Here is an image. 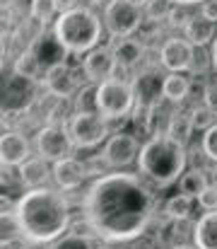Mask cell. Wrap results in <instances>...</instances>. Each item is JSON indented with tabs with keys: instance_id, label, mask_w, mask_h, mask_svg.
Returning a JSON list of instances; mask_svg holds the SVG:
<instances>
[{
	"instance_id": "obj_29",
	"label": "cell",
	"mask_w": 217,
	"mask_h": 249,
	"mask_svg": "<svg viewBox=\"0 0 217 249\" xmlns=\"http://www.w3.org/2000/svg\"><path fill=\"white\" fill-rule=\"evenodd\" d=\"M215 116H217V111L215 109H210L205 102L198 104L196 109H191V119H193V126H196L198 131H208L210 126H215L217 124Z\"/></svg>"
},
{
	"instance_id": "obj_26",
	"label": "cell",
	"mask_w": 217,
	"mask_h": 249,
	"mask_svg": "<svg viewBox=\"0 0 217 249\" xmlns=\"http://www.w3.org/2000/svg\"><path fill=\"white\" fill-rule=\"evenodd\" d=\"M191 211H193V198L186 196V194H181V191L164 203V213L171 220H186L191 215Z\"/></svg>"
},
{
	"instance_id": "obj_37",
	"label": "cell",
	"mask_w": 217,
	"mask_h": 249,
	"mask_svg": "<svg viewBox=\"0 0 217 249\" xmlns=\"http://www.w3.org/2000/svg\"><path fill=\"white\" fill-rule=\"evenodd\" d=\"M133 249H152V242H147L145 237H138V240H135V247H133Z\"/></svg>"
},
{
	"instance_id": "obj_40",
	"label": "cell",
	"mask_w": 217,
	"mask_h": 249,
	"mask_svg": "<svg viewBox=\"0 0 217 249\" xmlns=\"http://www.w3.org/2000/svg\"><path fill=\"white\" fill-rule=\"evenodd\" d=\"M174 249H198L196 245H179V247H174Z\"/></svg>"
},
{
	"instance_id": "obj_31",
	"label": "cell",
	"mask_w": 217,
	"mask_h": 249,
	"mask_svg": "<svg viewBox=\"0 0 217 249\" xmlns=\"http://www.w3.org/2000/svg\"><path fill=\"white\" fill-rule=\"evenodd\" d=\"M188 10V5H171V10H169V17H167V22L171 24V27H186V22L191 19V12H186Z\"/></svg>"
},
{
	"instance_id": "obj_18",
	"label": "cell",
	"mask_w": 217,
	"mask_h": 249,
	"mask_svg": "<svg viewBox=\"0 0 217 249\" xmlns=\"http://www.w3.org/2000/svg\"><path fill=\"white\" fill-rule=\"evenodd\" d=\"M184 34H186V39H188L196 49L213 46V41H215V36H217V22L208 19L203 12H196V15H191V19L186 22Z\"/></svg>"
},
{
	"instance_id": "obj_34",
	"label": "cell",
	"mask_w": 217,
	"mask_h": 249,
	"mask_svg": "<svg viewBox=\"0 0 217 249\" xmlns=\"http://www.w3.org/2000/svg\"><path fill=\"white\" fill-rule=\"evenodd\" d=\"M97 0H56L58 5V12H66V10H72V7H80V5H94Z\"/></svg>"
},
{
	"instance_id": "obj_8",
	"label": "cell",
	"mask_w": 217,
	"mask_h": 249,
	"mask_svg": "<svg viewBox=\"0 0 217 249\" xmlns=\"http://www.w3.org/2000/svg\"><path fill=\"white\" fill-rule=\"evenodd\" d=\"M133 94H135V111L133 116L150 121V114L162 104L164 99V75L157 73L154 68H143L133 80Z\"/></svg>"
},
{
	"instance_id": "obj_13",
	"label": "cell",
	"mask_w": 217,
	"mask_h": 249,
	"mask_svg": "<svg viewBox=\"0 0 217 249\" xmlns=\"http://www.w3.org/2000/svg\"><path fill=\"white\" fill-rule=\"evenodd\" d=\"M116 68H118V63H116L111 46H97L89 53H84V58H82V75L92 85H101L104 80L114 78Z\"/></svg>"
},
{
	"instance_id": "obj_3",
	"label": "cell",
	"mask_w": 217,
	"mask_h": 249,
	"mask_svg": "<svg viewBox=\"0 0 217 249\" xmlns=\"http://www.w3.org/2000/svg\"><path fill=\"white\" fill-rule=\"evenodd\" d=\"M186 145L167 131H159L143 143L138 155V169L145 179L164 189L181 179V174L186 172Z\"/></svg>"
},
{
	"instance_id": "obj_19",
	"label": "cell",
	"mask_w": 217,
	"mask_h": 249,
	"mask_svg": "<svg viewBox=\"0 0 217 249\" xmlns=\"http://www.w3.org/2000/svg\"><path fill=\"white\" fill-rule=\"evenodd\" d=\"M32 145L24 133L19 131H5L2 133V167H19L32 155Z\"/></svg>"
},
{
	"instance_id": "obj_20",
	"label": "cell",
	"mask_w": 217,
	"mask_h": 249,
	"mask_svg": "<svg viewBox=\"0 0 217 249\" xmlns=\"http://www.w3.org/2000/svg\"><path fill=\"white\" fill-rule=\"evenodd\" d=\"M114 56L118 68H135L145 58V41L135 39V36H123V39H114L111 44Z\"/></svg>"
},
{
	"instance_id": "obj_21",
	"label": "cell",
	"mask_w": 217,
	"mask_h": 249,
	"mask_svg": "<svg viewBox=\"0 0 217 249\" xmlns=\"http://www.w3.org/2000/svg\"><path fill=\"white\" fill-rule=\"evenodd\" d=\"M193 245L198 249H217V211H205L196 220Z\"/></svg>"
},
{
	"instance_id": "obj_24",
	"label": "cell",
	"mask_w": 217,
	"mask_h": 249,
	"mask_svg": "<svg viewBox=\"0 0 217 249\" xmlns=\"http://www.w3.org/2000/svg\"><path fill=\"white\" fill-rule=\"evenodd\" d=\"M196 126H193V119H191V111H176L169 116V124H167V133L174 136L179 143H188L191 136H193Z\"/></svg>"
},
{
	"instance_id": "obj_23",
	"label": "cell",
	"mask_w": 217,
	"mask_h": 249,
	"mask_svg": "<svg viewBox=\"0 0 217 249\" xmlns=\"http://www.w3.org/2000/svg\"><path fill=\"white\" fill-rule=\"evenodd\" d=\"M191 94V80L184 73H167L164 75V99L171 104H181Z\"/></svg>"
},
{
	"instance_id": "obj_39",
	"label": "cell",
	"mask_w": 217,
	"mask_h": 249,
	"mask_svg": "<svg viewBox=\"0 0 217 249\" xmlns=\"http://www.w3.org/2000/svg\"><path fill=\"white\" fill-rule=\"evenodd\" d=\"M128 2H133V5H138V7H147V5H150V2H152V0H128Z\"/></svg>"
},
{
	"instance_id": "obj_2",
	"label": "cell",
	"mask_w": 217,
	"mask_h": 249,
	"mask_svg": "<svg viewBox=\"0 0 217 249\" xmlns=\"http://www.w3.org/2000/svg\"><path fill=\"white\" fill-rule=\"evenodd\" d=\"M12 215L19 225L22 237L34 245L56 242L70 228V203L63 191L51 186L27 189L17 198Z\"/></svg>"
},
{
	"instance_id": "obj_9",
	"label": "cell",
	"mask_w": 217,
	"mask_h": 249,
	"mask_svg": "<svg viewBox=\"0 0 217 249\" xmlns=\"http://www.w3.org/2000/svg\"><path fill=\"white\" fill-rule=\"evenodd\" d=\"M72 148H75V143L70 138V131L63 128V126H53L51 124V126H44V128H39L34 133V150H36V155H41L51 165L63 160V158H70Z\"/></svg>"
},
{
	"instance_id": "obj_7",
	"label": "cell",
	"mask_w": 217,
	"mask_h": 249,
	"mask_svg": "<svg viewBox=\"0 0 217 249\" xmlns=\"http://www.w3.org/2000/svg\"><path fill=\"white\" fill-rule=\"evenodd\" d=\"M101 19H104V29L114 39H123V36H133L135 32H140L145 22V12L143 7H138L128 0H109Z\"/></svg>"
},
{
	"instance_id": "obj_11",
	"label": "cell",
	"mask_w": 217,
	"mask_h": 249,
	"mask_svg": "<svg viewBox=\"0 0 217 249\" xmlns=\"http://www.w3.org/2000/svg\"><path fill=\"white\" fill-rule=\"evenodd\" d=\"M36 99V80L32 78H24L19 73H12L7 80H5V94H2V109H5V116H15V114H22L27 111Z\"/></svg>"
},
{
	"instance_id": "obj_38",
	"label": "cell",
	"mask_w": 217,
	"mask_h": 249,
	"mask_svg": "<svg viewBox=\"0 0 217 249\" xmlns=\"http://www.w3.org/2000/svg\"><path fill=\"white\" fill-rule=\"evenodd\" d=\"M171 2H176V5H200V2H205V0H171Z\"/></svg>"
},
{
	"instance_id": "obj_32",
	"label": "cell",
	"mask_w": 217,
	"mask_h": 249,
	"mask_svg": "<svg viewBox=\"0 0 217 249\" xmlns=\"http://www.w3.org/2000/svg\"><path fill=\"white\" fill-rule=\"evenodd\" d=\"M198 203L203 211H217V184H210L200 196H198Z\"/></svg>"
},
{
	"instance_id": "obj_12",
	"label": "cell",
	"mask_w": 217,
	"mask_h": 249,
	"mask_svg": "<svg viewBox=\"0 0 217 249\" xmlns=\"http://www.w3.org/2000/svg\"><path fill=\"white\" fill-rule=\"evenodd\" d=\"M196 51L186 36H169L159 49V63L167 73H186L196 61Z\"/></svg>"
},
{
	"instance_id": "obj_4",
	"label": "cell",
	"mask_w": 217,
	"mask_h": 249,
	"mask_svg": "<svg viewBox=\"0 0 217 249\" xmlns=\"http://www.w3.org/2000/svg\"><path fill=\"white\" fill-rule=\"evenodd\" d=\"M53 34L70 53L84 56L99 46L104 34V19H99V15L89 5H80L56 17Z\"/></svg>"
},
{
	"instance_id": "obj_22",
	"label": "cell",
	"mask_w": 217,
	"mask_h": 249,
	"mask_svg": "<svg viewBox=\"0 0 217 249\" xmlns=\"http://www.w3.org/2000/svg\"><path fill=\"white\" fill-rule=\"evenodd\" d=\"M208 186H210V181H208V172L200 169V167L186 169V172L181 174V179H179V191L186 194V196H191V198H198Z\"/></svg>"
},
{
	"instance_id": "obj_16",
	"label": "cell",
	"mask_w": 217,
	"mask_h": 249,
	"mask_svg": "<svg viewBox=\"0 0 217 249\" xmlns=\"http://www.w3.org/2000/svg\"><path fill=\"white\" fill-rule=\"evenodd\" d=\"M51 167H53V181H56V186L61 191L77 189L87 179V174H89L87 165L80 162V160H75V158H63V160L53 162Z\"/></svg>"
},
{
	"instance_id": "obj_35",
	"label": "cell",
	"mask_w": 217,
	"mask_h": 249,
	"mask_svg": "<svg viewBox=\"0 0 217 249\" xmlns=\"http://www.w3.org/2000/svg\"><path fill=\"white\" fill-rule=\"evenodd\" d=\"M198 12H203L208 19L217 22V0H205V2H200V10H198Z\"/></svg>"
},
{
	"instance_id": "obj_27",
	"label": "cell",
	"mask_w": 217,
	"mask_h": 249,
	"mask_svg": "<svg viewBox=\"0 0 217 249\" xmlns=\"http://www.w3.org/2000/svg\"><path fill=\"white\" fill-rule=\"evenodd\" d=\"M29 12H32V17H34L41 27H44V24H49V22H56V17L61 15V12H58L56 0H32Z\"/></svg>"
},
{
	"instance_id": "obj_6",
	"label": "cell",
	"mask_w": 217,
	"mask_h": 249,
	"mask_svg": "<svg viewBox=\"0 0 217 249\" xmlns=\"http://www.w3.org/2000/svg\"><path fill=\"white\" fill-rule=\"evenodd\" d=\"M109 119H104L99 111H72L68 121V131L75 148H99L109 141Z\"/></svg>"
},
{
	"instance_id": "obj_36",
	"label": "cell",
	"mask_w": 217,
	"mask_h": 249,
	"mask_svg": "<svg viewBox=\"0 0 217 249\" xmlns=\"http://www.w3.org/2000/svg\"><path fill=\"white\" fill-rule=\"evenodd\" d=\"M210 61H213V71L217 73V36L213 41V46H210Z\"/></svg>"
},
{
	"instance_id": "obj_5",
	"label": "cell",
	"mask_w": 217,
	"mask_h": 249,
	"mask_svg": "<svg viewBox=\"0 0 217 249\" xmlns=\"http://www.w3.org/2000/svg\"><path fill=\"white\" fill-rule=\"evenodd\" d=\"M97 111L109 121L131 116L135 111L133 85L123 78H116V75L97 85Z\"/></svg>"
},
{
	"instance_id": "obj_10",
	"label": "cell",
	"mask_w": 217,
	"mask_h": 249,
	"mask_svg": "<svg viewBox=\"0 0 217 249\" xmlns=\"http://www.w3.org/2000/svg\"><path fill=\"white\" fill-rule=\"evenodd\" d=\"M140 148L143 145H138L135 136H131V133H111L109 141L101 148V162L106 167H111V169H126L133 162H138Z\"/></svg>"
},
{
	"instance_id": "obj_15",
	"label": "cell",
	"mask_w": 217,
	"mask_h": 249,
	"mask_svg": "<svg viewBox=\"0 0 217 249\" xmlns=\"http://www.w3.org/2000/svg\"><path fill=\"white\" fill-rule=\"evenodd\" d=\"M44 85H46V89H49L53 97H58V99H70V97H75V94L80 92L77 73H75V68H70L68 63L51 68V71L44 75Z\"/></svg>"
},
{
	"instance_id": "obj_28",
	"label": "cell",
	"mask_w": 217,
	"mask_h": 249,
	"mask_svg": "<svg viewBox=\"0 0 217 249\" xmlns=\"http://www.w3.org/2000/svg\"><path fill=\"white\" fill-rule=\"evenodd\" d=\"M15 73H19V75H24V78H32V80H36L39 75H44L39 61L34 58V53H32L29 49L19 53V58H17V63H15Z\"/></svg>"
},
{
	"instance_id": "obj_17",
	"label": "cell",
	"mask_w": 217,
	"mask_h": 249,
	"mask_svg": "<svg viewBox=\"0 0 217 249\" xmlns=\"http://www.w3.org/2000/svg\"><path fill=\"white\" fill-rule=\"evenodd\" d=\"M17 179L27 189H39V186H46L49 179H53V167H49V160L36 155L17 167Z\"/></svg>"
},
{
	"instance_id": "obj_14",
	"label": "cell",
	"mask_w": 217,
	"mask_h": 249,
	"mask_svg": "<svg viewBox=\"0 0 217 249\" xmlns=\"http://www.w3.org/2000/svg\"><path fill=\"white\" fill-rule=\"evenodd\" d=\"M29 51H32V53H34V58L39 61V66H41L44 75H46L51 68L68 63V56H70V51L58 41V36L53 34V29H51V32H41V34L32 41Z\"/></svg>"
},
{
	"instance_id": "obj_33",
	"label": "cell",
	"mask_w": 217,
	"mask_h": 249,
	"mask_svg": "<svg viewBox=\"0 0 217 249\" xmlns=\"http://www.w3.org/2000/svg\"><path fill=\"white\" fill-rule=\"evenodd\" d=\"M203 102H205L210 109L217 111V80L205 85V89H203Z\"/></svg>"
},
{
	"instance_id": "obj_30",
	"label": "cell",
	"mask_w": 217,
	"mask_h": 249,
	"mask_svg": "<svg viewBox=\"0 0 217 249\" xmlns=\"http://www.w3.org/2000/svg\"><path fill=\"white\" fill-rule=\"evenodd\" d=\"M200 145H203L205 158L217 165V124L215 126H210L208 131H203V141H200Z\"/></svg>"
},
{
	"instance_id": "obj_25",
	"label": "cell",
	"mask_w": 217,
	"mask_h": 249,
	"mask_svg": "<svg viewBox=\"0 0 217 249\" xmlns=\"http://www.w3.org/2000/svg\"><path fill=\"white\" fill-rule=\"evenodd\" d=\"M53 249H106V247H104V240L92 232V235H63Z\"/></svg>"
},
{
	"instance_id": "obj_1",
	"label": "cell",
	"mask_w": 217,
	"mask_h": 249,
	"mask_svg": "<svg viewBox=\"0 0 217 249\" xmlns=\"http://www.w3.org/2000/svg\"><path fill=\"white\" fill-rule=\"evenodd\" d=\"M82 211L89 230L104 242H135L152 223L154 194L138 174L114 169L89 184Z\"/></svg>"
}]
</instances>
